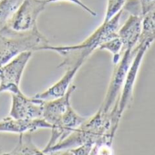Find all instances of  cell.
<instances>
[{
	"label": "cell",
	"instance_id": "obj_11",
	"mask_svg": "<svg viewBox=\"0 0 155 155\" xmlns=\"http://www.w3.org/2000/svg\"><path fill=\"white\" fill-rule=\"evenodd\" d=\"M124 3V0H108V8L104 22L109 21L120 10Z\"/></svg>",
	"mask_w": 155,
	"mask_h": 155
},
{
	"label": "cell",
	"instance_id": "obj_5",
	"mask_svg": "<svg viewBox=\"0 0 155 155\" xmlns=\"http://www.w3.org/2000/svg\"><path fill=\"white\" fill-rule=\"evenodd\" d=\"M43 101L22 94H12L9 116L14 119H42Z\"/></svg>",
	"mask_w": 155,
	"mask_h": 155
},
{
	"label": "cell",
	"instance_id": "obj_6",
	"mask_svg": "<svg viewBox=\"0 0 155 155\" xmlns=\"http://www.w3.org/2000/svg\"><path fill=\"white\" fill-rule=\"evenodd\" d=\"M76 89L77 88L75 85L70 84L64 96L51 101H43L42 119L50 123L52 127L56 125L70 106V97Z\"/></svg>",
	"mask_w": 155,
	"mask_h": 155
},
{
	"label": "cell",
	"instance_id": "obj_3",
	"mask_svg": "<svg viewBox=\"0 0 155 155\" xmlns=\"http://www.w3.org/2000/svg\"><path fill=\"white\" fill-rule=\"evenodd\" d=\"M46 5V0H24L4 28L15 32H27L37 28V19Z\"/></svg>",
	"mask_w": 155,
	"mask_h": 155
},
{
	"label": "cell",
	"instance_id": "obj_7",
	"mask_svg": "<svg viewBox=\"0 0 155 155\" xmlns=\"http://www.w3.org/2000/svg\"><path fill=\"white\" fill-rule=\"evenodd\" d=\"M52 126L44 119H14L10 116L0 120V132L24 133L38 129H50Z\"/></svg>",
	"mask_w": 155,
	"mask_h": 155
},
{
	"label": "cell",
	"instance_id": "obj_8",
	"mask_svg": "<svg viewBox=\"0 0 155 155\" xmlns=\"http://www.w3.org/2000/svg\"><path fill=\"white\" fill-rule=\"evenodd\" d=\"M84 61H85L84 58H80L76 61L75 64H73L70 67H68L67 72L57 83H55L53 86L48 88L47 91L38 93L37 95L34 96V98L39 99L42 101H51V100H55V99L64 96L68 89L69 88L70 83L72 80L74 79V77L76 76L78 70L82 66Z\"/></svg>",
	"mask_w": 155,
	"mask_h": 155
},
{
	"label": "cell",
	"instance_id": "obj_9",
	"mask_svg": "<svg viewBox=\"0 0 155 155\" xmlns=\"http://www.w3.org/2000/svg\"><path fill=\"white\" fill-rule=\"evenodd\" d=\"M31 132H24L19 134V139L17 146L8 153L12 155H42L44 154L43 150H39L32 141Z\"/></svg>",
	"mask_w": 155,
	"mask_h": 155
},
{
	"label": "cell",
	"instance_id": "obj_1",
	"mask_svg": "<svg viewBox=\"0 0 155 155\" xmlns=\"http://www.w3.org/2000/svg\"><path fill=\"white\" fill-rule=\"evenodd\" d=\"M47 45L48 39L38 28L27 32H15L4 28L0 30V66L9 62L22 52L42 50Z\"/></svg>",
	"mask_w": 155,
	"mask_h": 155
},
{
	"label": "cell",
	"instance_id": "obj_10",
	"mask_svg": "<svg viewBox=\"0 0 155 155\" xmlns=\"http://www.w3.org/2000/svg\"><path fill=\"white\" fill-rule=\"evenodd\" d=\"M24 0H0V30L14 15Z\"/></svg>",
	"mask_w": 155,
	"mask_h": 155
},
{
	"label": "cell",
	"instance_id": "obj_2",
	"mask_svg": "<svg viewBox=\"0 0 155 155\" xmlns=\"http://www.w3.org/2000/svg\"><path fill=\"white\" fill-rule=\"evenodd\" d=\"M119 17L120 14L109 21L104 22L92 35H91V37H89L86 40L79 45L67 47H53L47 45L42 48V50H52L65 57L64 61L59 64L58 68L65 66L70 67L75 64L78 59H86L96 49V48L100 47L102 43L111 38L112 31L118 23Z\"/></svg>",
	"mask_w": 155,
	"mask_h": 155
},
{
	"label": "cell",
	"instance_id": "obj_4",
	"mask_svg": "<svg viewBox=\"0 0 155 155\" xmlns=\"http://www.w3.org/2000/svg\"><path fill=\"white\" fill-rule=\"evenodd\" d=\"M32 56L31 51L22 52L9 62L0 66V93L4 91L11 94H22L19 88L24 69Z\"/></svg>",
	"mask_w": 155,
	"mask_h": 155
},
{
	"label": "cell",
	"instance_id": "obj_12",
	"mask_svg": "<svg viewBox=\"0 0 155 155\" xmlns=\"http://www.w3.org/2000/svg\"><path fill=\"white\" fill-rule=\"evenodd\" d=\"M59 1H67V2H71V3H73V4H76V5H78L79 7H81V8H82L84 10H86L89 14H91V16H93V17H96L97 16V13L96 12H94L92 9H91L88 6H86L81 0H46V2H47V4H48V3H55V2H59Z\"/></svg>",
	"mask_w": 155,
	"mask_h": 155
}]
</instances>
